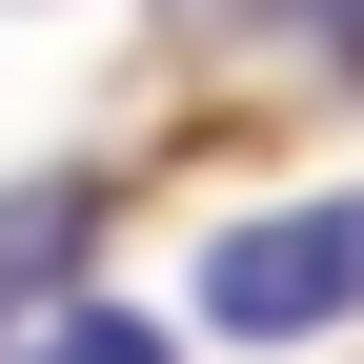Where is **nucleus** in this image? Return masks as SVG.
<instances>
[{
	"label": "nucleus",
	"instance_id": "obj_1",
	"mask_svg": "<svg viewBox=\"0 0 364 364\" xmlns=\"http://www.w3.org/2000/svg\"><path fill=\"white\" fill-rule=\"evenodd\" d=\"M203 324L223 344H324V324H364V182L223 223V243H203Z\"/></svg>",
	"mask_w": 364,
	"mask_h": 364
},
{
	"label": "nucleus",
	"instance_id": "obj_2",
	"mask_svg": "<svg viewBox=\"0 0 364 364\" xmlns=\"http://www.w3.org/2000/svg\"><path fill=\"white\" fill-rule=\"evenodd\" d=\"M21 364H162V324H122V304H61V324H41Z\"/></svg>",
	"mask_w": 364,
	"mask_h": 364
},
{
	"label": "nucleus",
	"instance_id": "obj_3",
	"mask_svg": "<svg viewBox=\"0 0 364 364\" xmlns=\"http://www.w3.org/2000/svg\"><path fill=\"white\" fill-rule=\"evenodd\" d=\"M203 21H324V0H203ZM344 21H364V0H344Z\"/></svg>",
	"mask_w": 364,
	"mask_h": 364
},
{
	"label": "nucleus",
	"instance_id": "obj_4",
	"mask_svg": "<svg viewBox=\"0 0 364 364\" xmlns=\"http://www.w3.org/2000/svg\"><path fill=\"white\" fill-rule=\"evenodd\" d=\"M344 61H364V41H344Z\"/></svg>",
	"mask_w": 364,
	"mask_h": 364
}]
</instances>
